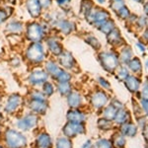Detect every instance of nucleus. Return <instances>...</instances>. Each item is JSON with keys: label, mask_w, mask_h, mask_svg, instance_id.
Listing matches in <instances>:
<instances>
[{"label": "nucleus", "mask_w": 148, "mask_h": 148, "mask_svg": "<svg viewBox=\"0 0 148 148\" xmlns=\"http://www.w3.org/2000/svg\"><path fill=\"white\" fill-rule=\"evenodd\" d=\"M1 141L6 148H28L29 138L25 132L14 126H5Z\"/></svg>", "instance_id": "nucleus-1"}, {"label": "nucleus", "mask_w": 148, "mask_h": 148, "mask_svg": "<svg viewBox=\"0 0 148 148\" xmlns=\"http://www.w3.org/2000/svg\"><path fill=\"white\" fill-rule=\"evenodd\" d=\"M26 108V97L18 92L9 94L2 104V112L6 116H16L22 113L23 109Z\"/></svg>", "instance_id": "nucleus-2"}, {"label": "nucleus", "mask_w": 148, "mask_h": 148, "mask_svg": "<svg viewBox=\"0 0 148 148\" xmlns=\"http://www.w3.org/2000/svg\"><path fill=\"white\" fill-rule=\"evenodd\" d=\"M40 121V116H38L30 111H27L25 113H21L18 116H15L14 120V127L17 130L23 131L25 133L34 131L39 127Z\"/></svg>", "instance_id": "nucleus-3"}, {"label": "nucleus", "mask_w": 148, "mask_h": 148, "mask_svg": "<svg viewBox=\"0 0 148 148\" xmlns=\"http://www.w3.org/2000/svg\"><path fill=\"white\" fill-rule=\"evenodd\" d=\"M47 51L42 42H30L25 49L24 58L29 64L39 66L47 60Z\"/></svg>", "instance_id": "nucleus-4"}, {"label": "nucleus", "mask_w": 148, "mask_h": 148, "mask_svg": "<svg viewBox=\"0 0 148 148\" xmlns=\"http://www.w3.org/2000/svg\"><path fill=\"white\" fill-rule=\"evenodd\" d=\"M47 34L44 24L38 21H32L25 25V38L30 42H42Z\"/></svg>", "instance_id": "nucleus-5"}, {"label": "nucleus", "mask_w": 148, "mask_h": 148, "mask_svg": "<svg viewBox=\"0 0 148 148\" xmlns=\"http://www.w3.org/2000/svg\"><path fill=\"white\" fill-rule=\"evenodd\" d=\"M47 80H49V76L45 68L38 67V66L33 68L26 78V81L31 88H40Z\"/></svg>", "instance_id": "nucleus-6"}, {"label": "nucleus", "mask_w": 148, "mask_h": 148, "mask_svg": "<svg viewBox=\"0 0 148 148\" xmlns=\"http://www.w3.org/2000/svg\"><path fill=\"white\" fill-rule=\"evenodd\" d=\"M86 132L85 123H71V121H66L65 125L61 128V133L64 136L73 139L76 138L78 135H82Z\"/></svg>", "instance_id": "nucleus-7"}, {"label": "nucleus", "mask_w": 148, "mask_h": 148, "mask_svg": "<svg viewBox=\"0 0 148 148\" xmlns=\"http://www.w3.org/2000/svg\"><path fill=\"white\" fill-rule=\"evenodd\" d=\"M86 19H87V21L90 24L97 26V27L99 28L102 24H104L105 22H107V21L109 20L110 14H109V12H107L105 10L94 8V7H93L92 10L88 13L87 16H86Z\"/></svg>", "instance_id": "nucleus-8"}, {"label": "nucleus", "mask_w": 148, "mask_h": 148, "mask_svg": "<svg viewBox=\"0 0 148 148\" xmlns=\"http://www.w3.org/2000/svg\"><path fill=\"white\" fill-rule=\"evenodd\" d=\"M49 106V101H37V100L26 99V109L40 116V118L47 114Z\"/></svg>", "instance_id": "nucleus-9"}, {"label": "nucleus", "mask_w": 148, "mask_h": 148, "mask_svg": "<svg viewBox=\"0 0 148 148\" xmlns=\"http://www.w3.org/2000/svg\"><path fill=\"white\" fill-rule=\"evenodd\" d=\"M54 140L46 130H39L35 136L34 148H53Z\"/></svg>", "instance_id": "nucleus-10"}, {"label": "nucleus", "mask_w": 148, "mask_h": 148, "mask_svg": "<svg viewBox=\"0 0 148 148\" xmlns=\"http://www.w3.org/2000/svg\"><path fill=\"white\" fill-rule=\"evenodd\" d=\"M45 42H46L47 52L54 57H58L64 51L62 44L56 36H47L45 40Z\"/></svg>", "instance_id": "nucleus-11"}, {"label": "nucleus", "mask_w": 148, "mask_h": 148, "mask_svg": "<svg viewBox=\"0 0 148 148\" xmlns=\"http://www.w3.org/2000/svg\"><path fill=\"white\" fill-rule=\"evenodd\" d=\"M99 57L103 68L106 71H108V72H113L114 69L116 68V66H118L119 60L114 53L104 51L100 53Z\"/></svg>", "instance_id": "nucleus-12"}, {"label": "nucleus", "mask_w": 148, "mask_h": 148, "mask_svg": "<svg viewBox=\"0 0 148 148\" xmlns=\"http://www.w3.org/2000/svg\"><path fill=\"white\" fill-rule=\"evenodd\" d=\"M51 28L56 29L59 33H61L64 36H68L74 31L75 29V25L72 21L67 20V19H63V18H59L57 20L54 21L51 24Z\"/></svg>", "instance_id": "nucleus-13"}, {"label": "nucleus", "mask_w": 148, "mask_h": 148, "mask_svg": "<svg viewBox=\"0 0 148 148\" xmlns=\"http://www.w3.org/2000/svg\"><path fill=\"white\" fill-rule=\"evenodd\" d=\"M58 64L62 69H65L67 71H72L76 67L77 63L70 51H63L62 53L58 56Z\"/></svg>", "instance_id": "nucleus-14"}, {"label": "nucleus", "mask_w": 148, "mask_h": 148, "mask_svg": "<svg viewBox=\"0 0 148 148\" xmlns=\"http://www.w3.org/2000/svg\"><path fill=\"white\" fill-rule=\"evenodd\" d=\"M26 9L33 19H39L44 11L38 0H26Z\"/></svg>", "instance_id": "nucleus-15"}, {"label": "nucleus", "mask_w": 148, "mask_h": 148, "mask_svg": "<svg viewBox=\"0 0 148 148\" xmlns=\"http://www.w3.org/2000/svg\"><path fill=\"white\" fill-rule=\"evenodd\" d=\"M90 102H91V105L95 109H102L108 103V96L104 91H96L92 94Z\"/></svg>", "instance_id": "nucleus-16"}, {"label": "nucleus", "mask_w": 148, "mask_h": 148, "mask_svg": "<svg viewBox=\"0 0 148 148\" xmlns=\"http://www.w3.org/2000/svg\"><path fill=\"white\" fill-rule=\"evenodd\" d=\"M24 31H25V25L19 20H11L5 26V32L9 35H22Z\"/></svg>", "instance_id": "nucleus-17"}, {"label": "nucleus", "mask_w": 148, "mask_h": 148, "mask_svg": "<svg viewBox=\"0 0 148 148\" xmlns=\"http://www.w3.org/2000/svg\"><path fill=\"white\" fill-rule=\"evenodd\" d=\"M66 120L71 123H85L86 114L80 109H69L66 113Z\"/></svg>", "instance_id": "nucleus-18"}, {"label": "nucleus", "mask_w": 148, "mask_h": 148, "mask_svg": "<svg viewBox=\"0 0 148 148\" xmlns=\"http://www.w3.org/2000/svg\"><path fill=\"white\" fill-rule=\"evenodd\" d=\"M66 103L69 109H80L83 104V97L79 92L72 91L66 97Z\"/></svg>", "instance_id": "nucleus-19"}, {"label": "nucleus", "mask_w": 148, "mask_h": 148, "mask_svg": "<svg viewBox=\"0 0 148 148\" xmlns=\"http://www.w3.org/2000/svg\"><path fill=\"white\" fill-rule=\"evenodd\" d=\"M44 68H45V70L47 71V73L49 74V79L51 80H53L54 77L59 73V71L62 69L60 67V65L58 64V62H56L53 59H47V60L45 61Z\"/></svg>", "instance_id": "nucleus-20"}, {"label": "nucleus", "mask_w": 148, "mask_h": 148, "mask_svg": "<svg viewBox=\"0 0 148 148\" xmlns=\"http://www.w3.org/2000/svg\"><path fill=\"white\" fill-rule=\"evenodd\" d=\"M56 89L59 96L66 98L73 91V86L71 82H57L56 83Z\"/></svg>", "instance_id": "nucleus-21"}, {"label": "nucleus", "mask_w": 148, "mask_h": 148, "mask_svg": "<svg viewBox=\"0 0 148 148\" xmlns=\"http://www.w3.org/2000/svg\"><path fill=\"white\" fill-rule=\"evenodd\" d=\"M26 99L37 100V101H49V99L40 90V88H31V90H29L28 92V95L26 96Z\"/></svg>", "instance_id": "nucleus-22"}, {"label": "nucleus", "mask_w": 148, "mask_h": 148, "mask_svg": "<svg viewBox=\"0 0 148 148\" xmlns=\"http://www.w3.org/2000/svg\"><path fill=\"white\" fill-rule=\"evenodd\" d=\"M14 9L10 4H5L4 6L0 7V26L3 25L4 23H6L8 21V19L11 17V15L13 14Z\"/></svg>", "instance_id": "nucleus-23"}, {"label": "nucleus", "mask_w": 148, "mask_h": 148, "mask_svg": "<svg viewBox=\"0 0 148 148\" xmlns=\"http://www.w3.org/2000/svg\"><path fill=\"white\" fill-rule=\"evenodd\" d=\"M40 90L44 92V94L46 95V97L47 99L51 98L54 94L56 93V83L52 80H47V82H45L42 86L40 87Z\"/></svg>", "instance_id": "nucleus-24"}, {"label": "nucleus", "mask_w": 148, "mask_h": 148, "mask_svg": "<svg viewBox=\"0 0 148 148\" xmlns=\"http://www.w3.org/2000/svg\"><path fill=\"white\" fill-rule=\"evenodd\" d=\"M53 148H73L72 139L64 136V135H59L54 141Z\"/></svg>", "instance_id": "nucleus-25"}, {"label": "nucleus", "mask_w": 148, "mask_h": 148, "mask_svg": "<svg viewBox=\"0 0 148 148\" xmlns=\"http://www.w3.org/2000/svg\"><path fill=\"white\" fill-rule=\"evenodd\" d=\"M71 80H72V74H71V72L65 70V69H61L52 81L54 83H57V82H71Z\"/></svg>", "instance_id": "nucleus-26"}, {"label": "nucleus", "mask_w": 148, "mask_h": 148, "mask_svg": "<svg viewBox=\"0 0 148 148\" xmlns=\"http://www.w3.org/2000/svg\"><path fill=\"white\" fill-rule=\"evenodd\" d=\"M125 86L130 92H135L139 87V80L133 76H128L125 79Z\"/></svg>", "instance_id": "nucleus-27"}, {"label": "nucleus", "mask_w": 148, "mask_h": 148, "mask_svg": "<svg viewBox=\"0 0 148 148\" xmlns=\"http://www.w3.org/2000/svg\"><path fill=\"white\" fill-rule=\"evenodd\" d=\"M121 133L125 136L132 137L136 133V126L132 123H125L121 126Z\"/></svg>", "instance_id": "nucleus-28"}, {"label": "nucleus", "mask_w": 148, "mask_h": 148, "mask_svg": "<svg viewBox=\"0 0 148 148\" xmlns=\"http://www.w3.org/2000/svg\"><path fill=\"white\" fill-rule=\"evenodd\" d=\"M116 112H118V110L114 108L113 105H110V106L106 107L104 112H103V118L107 119L109 121H113L116 114Z\"/></svg>", "instance_id": "nucleus-29"}, {"label": "nucleus", "mask_w": 148, "mask_h": 148, "mask_svg": "<svg viewBox=\"0 0 148 148\" xmlns=\"http://www.w3.org/2000/svg\"><path fill=\"white\" fill-rule=\"evenodd\" d=\"M128 118V114L127 112L125 111V110L121 109V110H118L116 112V114L114 116V121L119 125H123V123H126V120Z\"/></svg>", "instance_id": "nucleus-30"}, {"label": "nucleus", "mask_w": 148, "mask_h": 148, "mask_svg": "<svg viewBox=\"0 0 148 148\" xmlns=\"http://www.w3.org/2000/svg\"><path fill=\"white\" fill-rule=\"evenodd\" d=\"M93 9V2L91 0H82L80 4V13L87 16L88 13Z\"/></svg>", "instance_id": "nucleus-31"}, {"label": "nucleus", "mask_w": 148, "mask_h": 148, "mask_svg": "<svg viewBox=\"0 0 148 148\" xmlns=\"http://www.w3.org/2000/svg\"><path fill=\"white\" fill-rule=\"evenodd\" d=\"M93 148H113V143L106 138H100L94 143Z\"/></svg>", "instance_id": "nucleus-32"}, {"label": "nucleus", "mask_w": 148, "mask_h": 148, "mask_svg": "<svg viewBox=\"0 0 148 148\" xmlns=\"http://www.w3.org/2000/svg\"><path fill=\"white\" fill-rule=\"evenodd\" d=\"M114 29V23L112 20H110V19L107 21V22L102 24V25L99 27V30L101 31V32L104 33V34H106V35L110 34V33H111Z\"/></svg>", "instance_id": "nucleus-33"}, {"label": "nucleus", "mask_w": 148, "mask_h": 148, "mask_svg": "<svg viewBox=\"0 0 148 148\" xmlns=\"http://www.w3.org/2000/svg\"><path fill=\"white\" fill-rule=\"evenodd\" d=\"M121 40V35H120V32L116 30V28L112 31L110 34H108V40L110 44H118Z\"/></svg>", "instance_id": "nucleus-34"}, {"label": "nucleus", "mask_w": 148, "mask_h": 148, "mask_svg": "<svg viewBox=\"0 0 148 148\" xmlns=\"http://www.w3.org/2000/svg\"><path fill=\"white\" fill-rule=\"evenodd\" d=\"M97 125L100 130H108L112 127V121H109L105 118H101L98 120Z\"/></svg>", "instance_id": "nucleus-35"}, {"label": "nucleus", "mask_w": 148, "mask_h": 148, "mask_svg": "<svg viewBox=\"0 0 148 148\" xmlns=\"http://www.w3.org/2000/svg\"><path fill=\"white\" fill-rule=\"evenodd\" d=\"M112 143H113V145H114L116 147L121 148V147L125 146V137H123V135L114 134Z\"/></svg>", "instance_id": "nucleus-36"}, {"label": "nucleus", "mask_w": 148, "mask_h": 148, "mask_svg": "<svg viewBox=\"0 0 148 148\" xmlns=\"http://www.w3.org/2000/svg\"><path fill=\"white\" fill-rule=\"evenodd\" d=\"M86 42H87L88 45H90V46L95 49H99L100 47H101V44H100L99 40L95 37H88L87 39H86Z\"/></svg>", "instance_id": "nucleus-37"}, {"label": "nucleus", "mask_w": 148, "mask_h": 148, "mask_svg": "<svg viewBox=\"0 0 148 148\" xmlns=\"http://www.w3.org/2000/svg\"><path fill=\"white\" fill-rule=\"evenodd\" d=\"M130 67L132 71H134V72H137V71H139L140 69H141V64H140V61L138 58H134L132 59V60L130 61Z\"/></svg>", "instance_id": "nucleus-38"}, {"label": "nucleus", "mask_w": 148, "mask_h": 148, "mask_svg": "<svg viewBox=\"0 0 148 148\" xmlns=\"http://www.w3.org/2000/svg\"><path fill=\"white\" fill-rule=\"evenodd\" d=\"M130 56H131L130 49H125V51L121 52V62H123V63L128 62V60H130Z\"/></svg>", "instance_id": "nucleus-39"}, {"label": "nucleus", "mask_w": 148, "mask_h": 148, "mask_svg": "<svg viewBox=\"0 0 148 148\" xmlns=\"http://www.w3.org/2000/svg\"><path fill=\"white\" fill-rule=\"evenodd\" d=\"M72 0H56V3L57 6H59L63 11H66V9L69 7V4Z\"/></svg>", "instance_id": "nucleus-40"}, {"label": "nucleus", "mask_w": 148, "mask_h": 148, "mask_svg": "<svg viewBox=\"0 0 148 148\" xmlns=\"http://www.w3.org/2000/svg\"><path fill=\"white\" fill-rule=\"evenodd\" d=\"M123 7H125V5H123V2L121 0H114L111 5V8L116 12H119Z\"/></svg>", "instance_id": "nucleus-41"}, {"label": "nucleus", "mask_w": 148, "mask_h": 148, "mask_svg": "<svg viewBox=\"0 0 148 148\" xmlns=\"http://www.w3.org/2000/svg\"><path fill=\"white\" fill-rule=\"evenodd\" d=\"M42 6V10H49L52 5V0H38Z\"/></svg>", "instance_id": "nucleus-42"}, {"label": "nucleus", "mask_w": 148, "mask_h": 148, "mask_svg": "<svg viewBox=\"0 0 148 148\" xmlns=\"http://www.w3.org/2000/svg\"><path fill=\"white\" fill-rule=\"evenodd\" d=\"M10 65L12 66V67H14V68H18V67H20V65H21V59H20V57H18V56H14V57H12V58L10 59Z\"/></svg>", "instance_id": "nucleus-43"}, {"label": "nucleus", "mask_w": 148, "mask_h": 148, "mask_svg": "<svg viewBox=\"0 0 148 148\" xmlns=\"http://www.w3.org/2000/svg\"><path fill=\"white\" fill-rule=\"evenodd\" d=\"M127 77H128V72H127V70H126V68H125V67L121 68V70L119 71V74H118V78H119V79L125 80Z\"/></svg>", "instance_id": "nucleus-44"}, {"label": "nucleus", "mask_w": 148, "mask_h": 148, "mask_svg": "<svg viewBox=\"0 0 148 148\" xmlns=\"http://www.w3.org/2000/svg\"><path fill=\"white\" fill-rule=\"evenodd\" d=\"M98 81H99V84L103 87V89H110V88H111V84H110L105 78L100 77L99 79H98Z\"/></svg>", "instance_id": "nucleus-45"}, {"label": "nucleus", "mask_w": 148, "mask_h": 148, "mask_svg": "<svg viewBox=\"0 0 148 148\" xmlns=\"http://www.w3.org/2000/svg\"><path fill=\"white\" fill-rule=\"evenodd\" d=\"M118 14H119V16H120L121 18L126 19V17L130 15V12H128V10L125 8V7H123V8H121V10L118 12Z\"/></svg>", "instance_id": "nucleus-46"}, {"label": "nucleus", "mask_w": 148, "mask_h": 148, "mask_svg": "<svg viewBox=\"0 0 148 148\" xmlns=\"http://www.w3.org/2000/svg\"><path fill=\"white\" fill-rule=\"evenodd\" d=\"M141 97L143 100H148V83H145L143 85L142 91H141Z\"/></svg>", "instance_id": "nucleus-47"}, {"label": "nucleus", "mask_w": 148, "mask_h": 148, "mask_svg": "<svg viewBox=\"0 0 148 148\" xmlns=\"http://www.w3.org/2000/svg\"><path fill=\"white\" fill-rule=\"evenodd\" d=\"M93 145H94V143L92 142V140L87 139L82 145H81V148H93Z\"/></svg>", "instance_id": "nucleus-48"}, {"label": "nucleus", "mask_w": 148, "mask_h": 148, "mask_svg": "<svg viewBox=\"0 0 148 148\" xmlns=\"http://www.w3.org/2000/svg\"><path fill=\"white\" fill-rule=\"evenodd\" d=\"M111 105H113V106H114L116 110L123 109V105H121V103H120L119 101H116V100H114V101L112 102V104H111Z\"/></svg>", "instance_id": "nucleus-49"}, {"label": "nucleus", "mask_w": 148, "mask_h": 148, "mask_svg": "<svg viewBox=\"0 0 148 148\" xmlns=\"http://www.w3.org/2000/svg\"><path fill=\"white\" fill-rule=\"evenodd\" d=\"M142 107H143V109H144V111L146 112V114H148V100H143Z\"/></svg>", "instance_id": "nucleus-50"}, {"label": "nucleus", "mask_w": 148, "mask_h": 148, "mask_svg": "<svg viewBox=\"0 0 148 148\" xmlns=\"http://www.w3.org/2000/svg\"><path fill=\"white\" fill-rule=\"evenodd\" d=\"M4 127H5V126H4V125H0V140H1V138H2V134H3Z\"/></svg>", "instance_id": "nucleus-51"}, {"label": "nucleus", "mask_w": 148, "mask_h": 148, "mask_svg": "<svg viewBox=\"0 0 148 148\" xmlns=\"http://www.w3.org/2000/svg\"><path fill=\"white\" fill-rule=\"evenodd\" d=\"M137 47H140V49H141L142 51H144V47H142L140 44H137Z\"/></svg>", "instance_id": "nucleus-52"}, {"label": "nucleus", "mask_w": 148, "mask_h": 148, "mask_svg": "<svg viewBox=\"0 0 148 148\" xmlns=\"http://www.w3.org/2000/svg\"><path fill=\"white\" fill-rule=\"evenodd\" d=\"M144 11H145V13H147L148 14V4H146L144 7Z\"/></svg>", "instance_id": "nucleus-53"}, {"label": "nucleus", "mask_w": 148, "mask_h": 148, "mask_svg": "<svg viewBox=\"0 0 148 148\" xmlns=\"http://www.w3.org/2000/svg\"><path fill=\"white\" fill-rule=\"evenodd\" d=\"M0 148H6V146L3 144V142L2 141H0Z\"/></svg>", "instance_id": "nucleus-54"}, {"label": "nucleus", "mask_w": 148, "mask_h": 148, "mask_svg": "<svg viewBox=\"0 0 148 148\" xmlns=\"http://www.w3.org/2000/svg\"><path fill=\"white\" fill-rule=\"evenodd\" d=\"M6 2H8V3H13V2L17 1V0H5Z\"/></svg>", "instance_id": "nucleus-55"}, {"label": "nucleus", "mask_w": 148, "mask_h": 148, "mask_svg": "<svg viewBox=\"0 0 148 148\" xmlns=\"http://www.w3.org/2000/svg\"><path fill=\"white\" fill-rule=\"evenodd\" d=\"M99 3H101V4H103V3H105V0H97Z\"/></svg>", "instance_id": "nucleus-56"}, {"label": "nucleus", "mask_w": 148, "mask_h": 148, "mask_svg": "<svg viewBox=\"0 0 148 148\" xmlns=\"http://www.w3.org/2000/svg\"><path fill=\"white\" fill-rule=\"evenodd\" d=\"M2 110V104H1V101H0V111Z\"/></svg>", "instance_id": "nucleus-57"}, {"label": "nucleus", "mask_w": 148, "mask_h": 148, "mask_svg": "<svg viewBox=\"0 0 148 148\" xmlns=\"http://www.w3.org/2000/svg\"><path fill=\"white\" fill-rule=\"evenodd\" d=\"M135 1H138V2H141L142 0H135Z\"/></svg>", "instance_id": "nucleus-58"}, {"label": "nucleus", "mask_w": 148, "mask_h": 148, "mask_svg": "<svg viewBox=\"0 0 148 148\" xmlns=\"http://www.w3.org/2000/svg\"><path fill=\"white\" fill-rule=\"evenodd\" d=\"M146 63H147V66H148V60H147V62H146Z\"/></svg>", "instance_id": "nucleus-59"}, {"label": "nucleus", "mask_w": 148, "mask_h": 148, "mask_svg": "<svg viewBox=\"0 0 148 148\" xmlns=\"http://www.w3.org/2000/svg\"><path fill=\"white\" fill-rule=\"evenodd\" d=\"M33 148H34V147H33Z\"/></svg>", "instance_id": "nucleus-60"}]
</instances>
